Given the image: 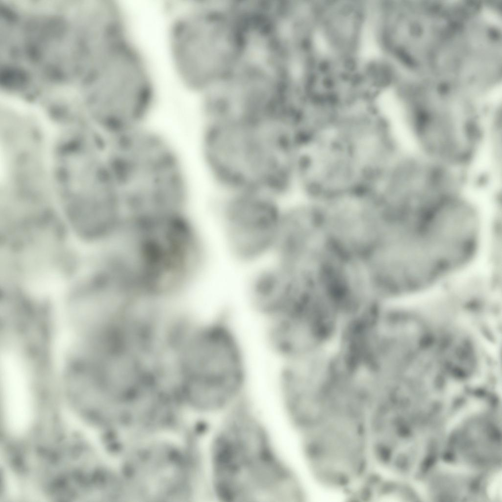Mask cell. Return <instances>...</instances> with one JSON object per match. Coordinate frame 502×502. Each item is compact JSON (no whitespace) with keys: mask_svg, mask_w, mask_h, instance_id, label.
Here are the masks:
<instances>
[{"mask_svg":"<svg viewBox=\"0 0 502 502\" xmlns=\"http://www.w3.org/2000/svg\"><path fill=\"white\" fill-rule=\"evenodd\" d=\"M489 494L491 498H502V475H496L491 481L488 488Z\"/></svg>","mask_w":502,"mask_h":502,"instance_id":"obj_7","label":"cell"},{"mask_svg":"<svg viewBox=\"0 0 502 502\" xmlns=\"http://www.w3.org/2000/svg\"><path fill=\"white\" fill-rule=\"evenodd\" d=\"M284 201L262 190L223 193L215 206L224 249L235 263L250 268L271 259Z\"/></svg>","mask_w":502,"mask_h":502,"instance_id":"obj_3","label":"cell"},{"mask_svg":"<svg viewBox=\"0 0 502 502\" xmlns=\"http://www.w3.org/2000/svg\"><path fill=\"white\" fill-rule=\"evenodd\" d=\"M209 452L211 491L222 502H296L301 484L249 403L222 416Z\"/></svg>","mask_w":502,"mask_h":502,"instance_id":"obj_1","label":"cell"},{"mask_svg":"<svg viewBox=\"0 0 502 502\" xmlns=\"http://www.w3.org/2000/svg\"><path fill=\"white\" fill-rule=\"evenodd\" d=\"M201 138L204 162L226 192L268 190L279 179L284 152L267 125L238 119H207Z\"/></svg>","mask_w":502,"mask_h":502,"instance_id":"obj_2","label":"cell"},{"mask_svg":"<svg viewBox=\"0 0 502 502\" xmlns=\"http://www.w3.org/2000/svg\"><path fill=\"white\" fill-rule=\"evenodd\" d=\"M115 184L122 203L145 212L166 210L182 203L187 192L176 155L150 151L123 160L115 170Z\"/></svg>","mask_w":502,"mask_h":502,"instance_id":"obj_5","label":"cell"},{"mask_svg":"<svg viewBox=\"0 0 502 502\" xmlns=\"http://www.w3.org/2000/svg\"><path fill=\"white\" fill-rule=\"evenodd\" d=\"M17 371L4 366L2 398L7 423L13 431L20 433L29 426L32 408L28 386Z\"/></svg>","mask_w":502,"mask_h":502,"instance_id":"obj_6","label":"cell"},{"mask_svg":"<svg viewBox=\"0 0 502 502\" xmlns=\"http://www.w3.org/2000/svg\"><path fill=\"white\" fill-rule=\"evenodd\" d=\"M192 400L200 410L223 414L245 399L248 366L242 343L230 323L220 317L201 330Z\"/></svg>","mask_w":502,"mask_h":502,"instance_id":"obj_4","label":"cell"}]
</instances>
